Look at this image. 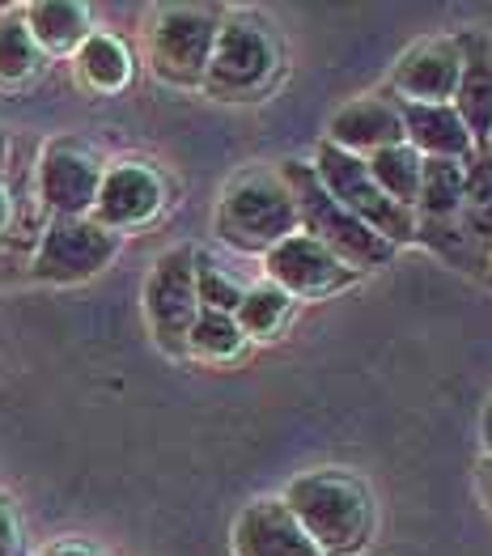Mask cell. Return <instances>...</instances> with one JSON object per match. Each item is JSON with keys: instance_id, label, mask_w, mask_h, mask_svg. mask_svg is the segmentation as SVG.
<instances>
[{"instance_id": "obj_1", "label": "cell", "mask_w": 492, "mask_h": 556, "mask_svg": "<svg viewBox=\"0 0 492 556\" xmlns=\"http://www.w3.org/2000/svg\"><path fill=\"white\" fill-rule=\"evenodd\" d=\"M280 502L323 556H357L374 535V497L365 480L344 467H318L298 476Z\"/></svg>"}, {"instance_id": "obj_2", "label": "cell", "mask_w": 492, "mask_h": 556, "mask_svg": "<svg viewBox=\"0 0 492 556\" xmlns=\"http://www.w3.org/2000/svg\"><path fill=\"white\" fill-rule=\"evenodd\" d=\"M280 179L289 184V195H293L298 230L311 233L314 242H323V247H327L336 260H344L357 277L361 273H374V268H387V264L395 260L400 247H391L387 238H378L369 226H361L353 213H344V208L327 195V187L318 184L311 162L289 157V162L280 166Z\"/></svg>"}, {"instance_id": "obj_3", "label": "cell", "mask_w": 492, "mask_h": 556, "mask_svg": "<svg viewBox=\"0 0 492 556\" xmlns=\"http://www.w3.org/2000/svg\"><path fill=\"white\" fill-rule=\"evenodd\" d=\"M217 233L242 255H268L276 242L298 233V208L280 170H242L217 200Z\"/></svg>"}, {"instance_id": "obj_4", "label": "cell", "mask_w": 492, "mask_h": 556, "mask_svg": "<svg viewBox=\"0 0 492 556\" xmlns=\"http://www.w3.org/2000/svg\"><path fill=\"white\" fill-rule=\"evenodd\" d=\"M225 13L213 4H166L149 26V68L175 90H200Z\"/></svg>"}, {"instance_id": "obj_5", "label": "cell", "mask_w": 492, "mask_h": 556, "mask_svg": "<svg viewBox=\"0 0 492 556\" xmlns=\"http://www.w3.org/2000/svg\"><path fill=\"white\" fill-rule=\"evenodd\" d=\"M311 166H314V175H318V184L327 187V195H331L344 213H353L361 226H369L378 238H387L391 247L416 242V213L400 208L382 187L374 184L365 157H353V153H344V149L318 140Z\"/></svg>"}, {"instance_id": "obj_6", "label": "cell", "mask_w": 492, "mask_h": 556, "mask_svg": "<svg viewBox=\"0 0 492 556\" xmlns=\"http://www.w3.org/2000/svg\"><path fill=\"white\" fill-rule=\"evenodd\" d=\"M276 73H280V51L268 30L255 17H225L200 90L225 102H247L268 90Z\"/></svg>"}, {"instance_id": "obj_7", "label": "cell", "mask_w": 492, "mask_h": 556, "mask_svg": "<svg viewBox=\"0 0 492 556\" xmlns=\"http://www.w3.org/2000/svg\"><path fill=\"white\" fill-rule=\"evenodd\" d=\"M200 315L195 298V247H171L153 260L144 280V319L162 353L187 357V331Z\"/></svg>"}, {"instance_id": "obj_8", "label": "cell", "mask_w": 492, "mask_h": 556, "mask_svg": "<svg viewBox=\"0 0 492 556\" xmlns=\"http://www.w3.org/2000/svg\"><path fill=\"white\" fill-rule=\"evenodd\" d=\"M119 255V233L102 230L93 217H51L39 233L30 277L47 285H77L98 277Z\"/></svg>"}, {"instance_id": "obj_9", "label": "cell", "mask_w": 492, "mask_h": 556, "mask_svg": "<svg viewBox=\"0 0 492 556\" xmlns=\"http://www.w3.org/2000/svg\"><path fill=\"white\" fill-rule=\"evenodd\" d=\"M102 162L81 140H51L39 153V200L51 217H90L98 187H102Z\"/></svg>"}, {"instance_id": "obj_10", "label": "cell", "mask_w": 492, "mask_h": 556, "mask_svg": "<svg viewBox=\"0 0 492 556\" xmlns=\"http://www.w3.org/2000/svg\"><path fill=\"white\" fill-rule=\"evenodd\" d=\"M264 273L293 302L298 298H331V293H340V289H349L357 280V273L344 260H336L323 242H314L311 233L302 230L272 247L264 255Z\"/></svg>"}, {"instance_id": "obj_11", "label": "cell", "mask_w": 492, "mask_h": 556, "mask_svg": "<svg viewBox=\"0 0 492 556\" xmlns=\"http://www.w3.org/2000/svg\"><path fill=\"white\" fill-rule=\"evenodd\" d=\"M166 208V179L149 162H115L102 170V187L93 200V222L102 230L124 233L149 226Z\"/></svg>"}, {"instance_id": "obj_12", "label": "cell", "mask_w": 492, "mask_h": 556, "mask_svg": "<svg viewBox=\"0 0 492 556\" xmlns=\"http://www.w3.org/2000/svg\"><path fill=\"white\" fill-rule=\"evenodd\" d=\"M458 68H463L458 35H438V39L412 43L395 60L387 93L400 102H450L454 86H458Z\"/></svg>"}, {"instance_id": "obj_13", "label": "cell", "mask_w": 492, "mask_h": 556, "mask_svg": "<svg viewBox=\"0 0 492 556\" xmlns=\"http://www.w3.org/2000/svg\"><path fill=\"white\" fill-rule=\"evenodd\" d=\"M323 140L353 153V157H374L391 144H403L400 102L391 93H361L327 119V137Z\"/></svg>"}, {"instance_id": "obj_14", "label": "cell", "mask_w": 492, "mask_h": 556, "mask_svg": "<svg viewBox=\"0 0 492 556\" xmlns=\"http://www.w3.org/2000/svg\"><path fill=\"white\" fill-rule=\"evenodd\" d=\"M234 556H323L280 497H260L234 518Z\"/></svg>"}, {"instance_id": "obj_15", "label": "cell", "mask_w": 492, "mask_h": 556, "mask_svg": "<svg viewBox=\"0 0 492 556\" xmlns=\"http://www.w3.org/2000/svg\"><path fill=\"white\" fill-rule=\"evenodd\" d=\"M463 68L450 106L458 111L463 128L471 132L476 149H489L492 140V35L489 30H463L458 35Z\"/></svg>"}, {"instance_id": "obj_16", "label": "cell", "mask_w": 492, "mask_h": 556, "mask_svg": "<svg viewBox=\"0 0 492 556\" xmlns=\"http://www.w3.org/2000/svg\"><path fill=\"white\" fill-rule=\"evenodd\" d=\"M400 119H403V140L420 157L467 162L476 153V140L463 128V119H458V111L450 102H400Z\"/></svg>"}, {"instance_id": "obj_17", "label": "cell", "mask_w": 492, "mask_h": 556, "mask_svg": "<svg viewBox=\"0 0 492 556\" xmlns=\"http://www.w3.org/2000/svg\"><path fill=\"white\" fill-rule=\"evenodd\" d=\"M22 22L43 55H73L93 35L90 9L77 0H39L22 9Z\"/></svg>"}, {"instance_id": "obj_18", "label": "cell", "mask_w": 492, "mask_h": 556, "mask_svg": "<svg viewBox=\"0 0 492 556\" xmlns=\"http://www.w3.org/2000/svg\"><path fill=\"white\" fill-rule=\"evenodd\" d=\"M463 179H467V162L454 157H425L420 162V191H416V226L429 222H450L463 208Z\"/></svg>"}, {"instance_id": "obj_19", "label": "cell", "mask_w": 492, "mask_h": 556, "mask_svg": "<svg viewBox=\"0 0 492 556\" xmlns=\"http://www.w3.org/2000/svg\"><path fill=\"white\" fill-rule=\"evenodd\" d=\"M77 60V77L90 86L93 93H119L133 81V55L124 39L106 35V30H93L86 43L73 51Z\"/></svg>"}, {"instance_id": "obj_20", "label": "cell", "mask_w": 492, "mask_h": 556, "mask_svg": "<svg viewBox=\"0 0 492 556\" xmlns=\"http://www.w3.org/2000/svg\"><path fill=\"white\" fill-rule=\"evenodd\" d=\"M458 226L476 242V251L489 260V251H492V153L489 149H476V153L467 157Z\"/></svg>"}, {"instance_id": "obj_21", "label": "cell", "mask_w": 492, "mask_h": 556, "mask_svg": "<svg viewBox=\"0 0 492 556\" xmlns=\"http://www.w3.org/2000/svg\"><path fill=\"white\" fill-rule=\"evenodd\" d=\"M43 73V51L35 47L22 9L0 13V90H22Z\"/></svg>"}, {"instance_id": "obj_22", "label": "cell", "mask_w": 492, "mask_h": 556, "mask_svg": "<svg viewBox=\"0 0 492 556\" xmlns=\"http://www.w3.org/2000/svg\"><path fill=\"white\" fill-rule=\"evenodd\" d=\"M293 306L298 302L285 289H276L272 280H264V285H251L242 293V302L234 311V324L242 327L247 340H276L285 331V324L293 319Z\"/></svg>"}, {"instance_id": "obj_23", "label": "cell", "mask_w": 492, "mask_h": 556, "mask_svg": "<svg viewBox=\"0 0 492 556\" xmlns=\"http://www.w3.org/2000/svg\"><path fill=\"white\" fill-rule=\"evenodd\" d=\"M420 153L403 140V144H391V149H382V153H374V157H365V166H369V175H374V184L382 187L400 208H416V191H420Z\"/></svg>"}, {"instance_id": "obj_24", "label": "cell", "mask_w": 492, "mask_h": 556, "mask_svg": "<svg viewBox=\"0 0 492 556\" xmlns=\"http://www.w3.org/2000/svg\"><path fill=\"white\" fill-rule=\"evenodd\" d=\"M242 349H247V336L234 324V315L200 311L187 331V357H200V362H234Z\"/></svg>"}, {"instance_id": "obj_25", "label": "cell", "mask_w": 492, "mask_h": 556, "mask_svg": "<svg viewBox=\"0 0 492 556\" xmlns=\"http://www.w3.org/2000/svg\"><path fill=\"white\" fill-rule=\"evenodd\" d=\"M242 285L225 273L222 264L204 251H195V298H200V311H217V315H234L238 302H242Z\"/></svg>"}, {"instance_id": "obj_26", "label": "cell", "mask_w": 492, "mask_h": 556, "mask_svg": "<svg viewBox=\"0 0 492 556\" xmlns=\"http://www.w3.org/2000/svg\"><path fill=\"white\" fill-rule=\"evenodd\" d=\"M0 556H30L26 553V531H22L17 502L4 489H0Z\"/></svg>"}, {"instance_id": "obj_27", "label": "cell", "mask_w": 492, "mask_h": 556, "mask_svg": "<svg viewBox=\"0 0 492 556\" xmlns=\"http://www.w3.org/2000/svg\"><path fill=\"white\" fill-rule=\"evenodd\" d=\"M476 493H480V502L492 514V451H484V459L476 464Z\"/></svg>"}, {"instance_id": "obj_28", "label": "cell", "mask_w": 492, "mask_h": 556, "mask_svg": "<svg viewBox=\"0 0 492 556\" xmlns=\"http://www.w3.org/2000/svg\"><path fill=\"white\" fill-rule=\"evenodd\" d=\"M9 222H13V200H9V191H4V184H0V238H4V230H9Z\"/></svg>"}, {"instance_id": "obj_29", "label": "cell", "mask_w": 492, "mask_h": 556, "mask_svg": "<svg viewBox=\"0 0 492 556\" xmlns=\"http://www.w3.org/2000/svg\"><path fill=\"white\" fill-rule=\"evenodd\" d=\"M480 433H484V451H492V395L484 404V417H480Z\"/></svg>"}, {"instance_id": "obj_30", "label": "cell", "mask_w": 492, "mask_h": 556, "mask_svg": "<svg viewBox=\"0 0 492 556\" xmlns=\"http://www.w3.org/2000/svg\"><path fill=\"white\" fill-rule=\"evenodd\" d=\"M484 280H489V289H492V251H489V268H484Z\"/></svg>"}, {"instance_id": "obj_31", "label": "cell", "mask_w": 492, "mask_h": 556, "mask_svg": "<svg viewBox=\"0 0 492 556\" xmlns=\"http://www.w3.org/2000/svg\"><path fill=\"white\" fill-rule=\"evenodd\" d=\"M489 153H492V140H489Z\"/></svg>"}]
</instances>
